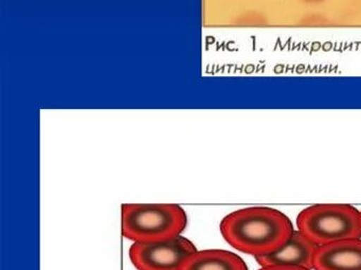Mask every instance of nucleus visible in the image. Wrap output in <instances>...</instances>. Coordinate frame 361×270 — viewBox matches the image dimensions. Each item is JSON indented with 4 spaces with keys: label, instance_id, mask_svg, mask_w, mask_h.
<instances>
[{
    "label": "nucleus",
    "instance_id": "nucleus-9",
    "mask_svg": "<svg viewBox=\"0 0 361 270\" xmlns=\"http://www.w3.org/2000/svg\"><path fill=\"white\" fill-rule=\"evenodd\" d=\"M360 213H361V211H360Z\"/></svg>",
    "mask_w": 361,
    "mask_h": 270
},
{
    "label": "nucleus",
    "instance_id": "nucleus-5",
    "mask_svg": "<svg viewBox=\"0 0 361 270\" xmlns=\"http://www.w3.org/2000/svg\"><path fill=\"white\" fill-rule=\"evenodd\" d=\"M316 244L300 230L295 229L284 245L269 254L255 257L259 266L291 265L301 266L314 270Z\"/></svg>",
    "mask_w": 361,
    "mask_h": 270
},
{
    "label": "nucleus",
    "instance_id": "nucleus-6",
    "mask_svg": "<svg viewBox=\"0 0 361 270\" xmlns=\"http://www.w3.org/2000/svg\"><path fill=\"white\" fill-rule=\"evenodd\" d=\"M314 270H361V238L318 246Z\"/></svg>",
    "mask_w": 361,
    "mask_h": 270
},
{
    "label": "nucleus",
    "instance_id": "nucleus-3",
    "mask_svg": "<svg viewBox=\"0 0 361 270\" xmlns=\"http://www.w3.org/2000/svg\"><path fill=\"white\" fill-rule=\"evenodd\" d=\"M297 228L317 246L361 238V213L350 204H314L299 213Z\"/></svg>",
    "mask_w": 361,
    "mask_h": 270
},
{
    "label": "nucleus",
    "instance_id": "nucleus-2",
    "mask_svg": "<svg viewBox=\"0 0 361 270\" xmlns=\"http://www.w3.org/2000/svg\"><path fill=\"white\" fill-rule=\"evenodd\" d=\"M122 234L134 243H154L181 235L187 227L185 211L178 204H124Z\"/></svg>",
    "mask_w": 361,
    "mask_h": 270
},
{
    "label": "nucleus",
    "instance_id": "nucleus-7",
    "mask_svg": "<svg viewBox=\"0 0 361 270\" xmlns=\"http://www.w3.org/2000/svg\"><path fill=\"white\" fill-rule=\"evenodd\" d=\"M179 270H248L240 255L221 249L197 250L190 255Z\"/></svg>",
    "mask_w": 361,
    "mask_h": 270
},
{
    "label": "nucleus",
    "instance_id": "nucleus-8",
    "mask_svg": "<svg viewBox=\"0 0 361 270\" xmlns=\"http://www.w3.org/2000/svg\"><path fill=\"white\" fill-rule=\"evenodd\" d=\"M257 270H312L308 268L301 267V266H291V265H268L261 266V268Z\"/></svg>",
    "mask_w": 361,
    "mask_h": 270
},
{
    "label": "nucleus",
    "instance_id": "nucleus-4",
    "mask_svg": "<svg viewBox=\"0 0 361 270\" xmlns=\"http://www.w3.org/2000/svg\"><path fill=\"white\" fill-rule=\"evenodd\" d=\"M197 251L185 236L154 243H134L128 255L137 270H179L185 259Z\"/></svg>",
    "mask_w": 361,
    "mask_h": 270
},
{
    "label": "nucleus",
    "instance_id": "nucleus-1",
    "mask_svg": "<svg viewBox=\"0 0 361 270\" xmlns=\"http://www.w3.org/2000/svg\"><path fill=\"white\" fill-rule=\"evenodd\" d=\"M219 230L230 246L257 257L280 248L290 238L295 228L289 217L276 209L250 207L224 217Z\"/></svg>",
    "mask_w": 361,
    "mask_h": 270
}]
</instances>
